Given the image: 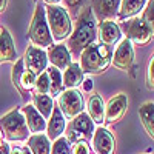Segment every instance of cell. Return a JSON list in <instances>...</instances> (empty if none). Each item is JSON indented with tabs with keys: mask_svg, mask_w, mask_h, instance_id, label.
<instances>
[{
	"mask_svg": "<svg viewBox=\"0 0 154 154\" xmlns=\"http://www.w3.org/2000/svg\"><path fill=\"white\" fill-rule=\"evenodd\" d=\"M97 38V20L93 14L91 6H85L75 20V26L68 37V51L71 57H79L80 53L96 42Z\"/></svg>",
	"mask_w": 154,
	"mask_h": 154,
	"instance_id": "1",
	"label": "cell"
},
{
	"mask_svg": "<svg viewBox=\"0 0 154 154\" xmlns=\"http://www.w3.org/2000/svg\"><path fill=\"white\" fill-rule=\"evenodd\" d=\"M111 57H112V48L99 43H91L89 46H86L79 59V66L82 68L83 74H89V75H97L105 72L106 68L111 65Z\"/></svg>",
	"mask_w": 154,
	"mask_h": 154,
	"instance_id": "2",
	"label": "cell"
},
{
	"mask_svg": "<svg viewBox=\"0 0 154 154\" xmlns=\"http://www.w3.org/2000/svg\"><path fill=\"white\" fill-rule=\"evenodd\" d=\"M46 23L51 32V37L56 42H62L69 37L72 31V23L69 12L60 5H46L45 6Z\"/></svg>",
	"mask_w": 154,
	"mask_h": 154,
	"instance_id": "3",
	"label": "cell"
},
{
	"mask_svg": "<svg viewBox=\"0 0 154 154\" xmlns=\"http://www.w3.org/2000/svg\"><path fill=\"white\" fill-rule=\"evenodd\" d=\"M0 130L8 142H26L29 130L20 108H14L0 119Z\"/></svg>",
	"mask_w": 154,
	"mask_h": 154,
	"instance_id": "4",
	"label": "cell"
},
{
	"mask_svg": "<svg viewBox=\"0 0 154 154\" xmlns=\"http://www.w3.org/2000/svg\"><path fill=\"white\" fill-rule=\"evenodd\" d=\"M28 37L32 43V46L48 49L54 45V40L51 37L48 23H46V16H45V6L38 3L34 9L32 20L28 29Z\"/></svg>",
	"mask_w": 154,
	"mask_h": 154,
	"instance_id": "5",
	"label": "cell"
},
{
	"mask_svg": "<svg viewBox=\"0 0 154 154\" xmlns=\"http://www.w3.org/2000/svg\"><path fill=\"white\" fill-rule=\"evenodd\" d=\"M119 28L120 32L125 34V38L139 46L146 45L152 38V26H149L142 17H133L125 22H120Z\"/></svg>",
	"mask_w": 154,
	"mask_h": 154,
	"instance_id": "6",
	"label": "cell"
},
{
	"mask_svg": "<svg viewBox=\"0 0 154 154\" xmlns=\"http://www.w3.org/2000/svg\"><path fill=\"white\" fill-rule=\"evenodd\" d=\"M94 130H96V123L89 119V116L85 111H82L75 117H72L71 122L66 125L65 137L69 143H75L82 139H91Z\"/></svg>",
	"mask_w": 154,
	"mask_h": 154,
	"instance_id": "7",
	"label": "cell"
},
{
	"mask_svg": "<svg viewBox=\"0 0 154 154\" xmlns=\"http://www.w3.org/2000/svg\"><path fill=\"white\" fill-rule=\"evenodd\" d=\"M57 106L60 109V112L63 114V117L71 120L72 117H75L77 114H80L85 108L83 103V96L80 94V91H77V88H71V89H63L59 94L57 99Z\"/></svg>",
	"mask_w": 154,
	"mask_h": 154,
	"instance_id": "8",
	"label": "cell"
},
{
	"mask_svg": "<svg viewBox=\"0 0 154 154\" xmlns=\"http://www.w3.org/2000/svg\"><path fill=\"white\" fill-rule=\"evenodd\" d=\"M11 80L12 85L17 88V91L20 93V96L28 100L32 94V88H34V82H35V75L32 72H29L23 65V59H17L12 65V74H11Z\"/></svg>",
	"mask_w": 154,
	"mask_h": 154,
	"instance_id": "9",
	"label": "cell"
},
{
	"mask_svg": "<svg viewBox=\"0 0 154 154\" xmlns=\"http://www.w3.org/2000/svg\"><path fill=\"white\" fill-rule=\"evenodd\" d=\"M23 59V65L29 72L34 75H38L48 68V57H46V49L37 48V46H28L25 51Z\"/></svg>",
	"mask_w": 154,
	"mask_h": 154,
	"instance_id": "10",
	"label": "cell"
},
{
	"mask_svg": "<svg viewBox=\"0 0 154 154\" xmlns=\"http://www.w3.org/2000/svg\"><path fill=\"white\" fill-rule=\"evenodd\" d=\"M133 62H134V46L128 38H122L116 51L112 53L111 63L122 71H128L133 66Z\"/></svg>",
	"mask_w": 154,
	"mask_h": 154,
	"instance_id": "11",
	"label": "cell"
},
{
	"mask_svg": "<svg viewBox=\"0 0 154 154\" xmlns=\"http://www.w3.org/2000/svg\"><path fill=\"white\" fill-rule=\"evenodd\" d=\"M93 151L96 154H114L116 151V139L109 130L105 126H99L94 130L93 137Z\"/></svg>",
	"mask_w": 154,
	"mask_h": 154,
	"instance_id": "12",
	"label": "cell"
},
{
	"mask_svg": "<svg viewBox=\"0 0 154 154\" xmlns=\"http://www.w3.org/2000/svg\"><path fill=\"white\" fill-rule=\"evenodd\" d=\"M128 109V97L126 94L120 93L109 99V102L105 105V123L114 125L123 119V116Z\"/></svg>",
	"mask_w": 154,
	"mask_h": 154,
	"instance_id": "13",
	"label": "cell"
},
{
	"mask_svg": "<svg viewBox=\"0 0 154 154\" xmlns=\"http://www.w3.org/2000/svg\"><path fill=\"white\" fill-rule=\"evenodd\" d=\"M120 0H91V9L96 20L105 22V20H114L117 17Z\"/></svg>",
	"mask_w": 154,
	"mask_h": 154,
	"instance_id": "14",
	"label": "cell"
},
{
	"mask_svg": "<svg viewBox=\"0 0 154 154\" xmlns=\"http://www.w3.org/2000/svg\"><path fill=\"white\" fill-rule=\"evenodd\" d=\"M97 37L102 45L114 46L122 40V32L119 28V23L114 20H105L100 22L97 26Z\"/></svg>",
	"mask_w": 154,
	"mask_h": 154,
	"instance_id": "15",
	"label": "cell"
},
{
	"mask_svg": "<svg viewBox=\"0 0 154 154\" xmlns=\"http://www.w3.org/2000/svg\"><path fill=\"white\" fill-rule=\"evenodd\" d=\"M46 57H48V63H51V66L57 68L59 71H65L72 62V57L69 54L66 45H63V43H57V45H53L51 48H48Z\"/></svg>",
	"mask_w": 154,
	"mask_h": 154,
	"instance_id": "16",
	"label": "cell"
},
{
	"mask_svg": "<svg viewBox=\"0 0 154 154\" xmlns=\"http://www.w3.org/2000/svg\"><path fill=\"white\" fill-rule=\"evenodd\" d=\"M26 126L29 130V134H42L46 130V120L42 117V114L38 112L31 103H26L23 108H20Z\"/></svg>",
	"mask_w": 154,
	"mask_h": 154,
	"instance_id": "17",
	"label": "cell"
},
{
	"mask_svg": "<svg viewBox=\"0 0 154 154\" xmlns=\"http://www.w3.org/2000/svg\"><path fill=\"white\" fill-rule=\"evenodd\" d=\"M65 128H66V119L63 117V114L60 112L59 106L54 105L53 108V112H51L49 119L46 122V137L49 140H54L59 139L60 136H63V133H65Z\"/></svg>",
	"mask_w": 154,
	"mask_h": 154,
	"instance_id": "18",
	"label": "cell"
},
{
	"mask_svg": "<svg viewBox=\"0 0 154 154\" xmlns=\"http://www.w3.org/2000/svg\"><path fill=\"white\" fill-rule=\"evenodd\" d=\"M17 60V51L14 40L6 28L0 29V65L2 63H14Z\"/></svg>",
	"mask_w": 154,
	"mask_h": 154,
	"instance_id": "19",
	"label": "cell"
},
{
	"mask_svg": "<svg viewBox=\"0 0 154 154\" xmlns=\"http://www.w3.org/2000/svg\"><path fill=\"white\" fill-rule=\"evenodd\" d=\"M146 0H120L119 11H117V22H125L128 19L137 17L142 12Z\"/></svg>",
	"mask_w": 154,
	"mask_h": 154,
	"instance_id": "20",
	"label": "cell"
},
{
	"mask_svg": "<svg viewBox=\"0 0 154 154\" xmlns=\"http://www.w3.org/2000/svg\"><path fill=\"white\" fill-rule=\"evenodd\" d=\"M86 114L89 116L94 123L102 125L105 120V102L102 99L100 94L94 93L93 96H89L88 103H86Z\"/></svg>",
	"mask_w": 154,
	"mask_h": 154,
	"instance_id": "21",
	"label": "cell"
},
{
	"mask_svg": "<svg viewBox=\"0 0 154 154\" xmlns=\"http://www.w3.org/2000/svg\"><path fill=\"white\" fill-rule=\"evenodd\" d=\"M83 80V71L79 66L77 62H71V65L63 71L62 74V83L63 88L71 89V88H77Z\"/></svg>",
	"mask_w": 154,
	"mask_h": 154,
	"instance_id": "22",
	"label": "cell"
},
{
	"mask_svg": "<svg viewBox=\"0 0 154 154\" xmlns=\"http://www.w3.org/2000/svg\"><path fill=\"white\" fill-rule=\"evenodd\" d=\"M26 148L31 154H49L51 152V140L46 134H32L26 140Z\"/></svg>",
	"mask_w": 154,
	"mask_h": 154,
	"instance_id": "23",
	"label": "cell"
},
{
	"mask_svg": "<svg viewBox=\"0 0 154 154\" xmlns=\"http://www.w3.org/2000/svg\"><path fill=\"white\" fill-rule=\"evenodd\" d=\"M139 117H140V122H142L146 134L152 139L154 137V120H152L154 119V103H152V100H148L140 105Z\"/></svg>",
	"mask_w": 154,
	"mask_h": 154,
	"instance_id": "24",
	"label": "cell"
},
{
	"mask_svg": "<svg viewBox=\"0 0 154 154\" xmlns=\"http://www.w3.org/2000/svg\"><path fill=\"white\" fill-rule=\"evenodd\" d=\"M31 105L42 114V117L45 120H48L56 103H54V99L49 97L48 94H32V103Z\"/></svg>",
	"mask_w": 154,
	"mask_h": 154,
	"instance_id": "25",
	"label": "cell"
},
{
	"mask_svg": "<svg viewBox=\"0 0 154 154\" xmlns=\"http://www.w3.org/2000/svg\"><path fill=\"white\" fill-rule=\"evenodd\" d=\"M46 74H48V79H49V97H57L63 89V83H62V71H59L57 68L54 66H48L46 69Z\"/></svg>",
	"mask_w": 154,
	"mask_h": 154,
	"instance_id": "26",
	"label": "cell"
},
{
	"mask_svg": "<svg viewBox=\"0 0 154 154\" xmlns=\"http://www.w3.org/2000/svg\"><path fill=\"white\" fill-rule=\"evenodd\" d=\"M34 94H49V79L46 71L40 72L35 75V82H34Z\"/></svg>",
	"mask_w": 154,
	"mask_h": 154,
	"instance_id": "27",
	"label": "cell"
},
{
	"mask_svg": "<svg viewBox=\"0 0 154 154\" xmlns=\"http://www.w3.org/2000/svg\"><path fill=\"white\" fill-rule=\"evenodd\" d=\"M49 154H71V145L65 136H60L59 139L54 140L53 145H51Z\"/></svg>",
	"mask_w": 154,
	"mask_h": 154,
	"instance_id": "28",
	"label": "cell"
},
{
	"mask_svg": "<svg viewBox=\"0 0 154 154\" xmlns=\"http://www.w3.org/2000/svg\"><path fill=\"white\" fill-rule=\"evenodd\" d=\"M62 2H65V8L66 11H72L75 17H77V11H82L85 8V3H86V0H62Z\"/></svg>",
	"mask_w": 154,
	"mask_h": 154,
	"instance_id": "29",
	"label": "cell"
},
{
	"mask_svg": "<svg viewBox=\"0 0 154 154\" xmlns=\"http://www.w3.org/2000/svg\"><path fill=\"white\" fill-rule=\"evenodd\" d=\"M152 9H154V0H146V3L142 9V17L149 26H152Z\"/></svg>",
	"mask_w": 154,
	"mask_h": 154,
	"instance_id": "30",
	"label": "cell"
},
{
	"mask_svg": "<svg viewBox=\"0 0 154 154\" xmlns=\"http://www.w3.org/2000/svg\"><path fill=\"white\" fill-rule=\"evenodd\" d=\"M71 154H91V148L85 142V140H79L75 142L71 148Z\"/></svg>",
	"mask_w": 154,
	"mask_h": 154,
	"instance_id": "31",
	"label": "cell"
},
{
	"mask_svg": "<svg viewBox=\"0 0 154 154\" xmlns=\"http://www.w3.org/2000/svg\"><path fill=\"white\" fill-rule=\"evenodd\" d=\"M146 88L151 89V91L154 88V59H152V56H151V60L146 68Z\"/></svg>",
	"mask_w": 154,
	"mask_h": 154,
	"instance_id": "32",
	"label": "cell"
},
{
	"mask_svg": "<svg viewBox=\"0 0 154 154\" xmlns=\"http://www.w3.org/2000/svg\"><path fill=\"white\" fill-rule=\"evenodd\" d=\"M80 85H82V88H83V91H86V93H91V91H93V88H94V82H93L91 77H88V79H83Z\"/></svg>",
	"mask_w": 154,
	"mask_h": 154,
	"instance_id": "33",
	"label": "cell"
},
{
	"mask_svg": "<svg viewBox=\"0 0 154 154\" xmlns=\"http://www.w3.org/2000/svg\"><path fill=\"white\" fill-rule=\"evenodd\" d=\"M9 154H31V151L26 146H12L9 149Z\"/></svg>",
	"mask_w": 154,
	"mask_h": 154,
	"instance_id": "34",
	"label": "cell"
},
{
	"mask_svg": "<svg viewBox=\"0 0 154 154\" xmlns=\"http://www.w3.org/2000/svg\"><path fill=\"white\" fill-rule=\"evenodd\" d=\"M9 149H11V146L6 142H3L2 146H0V154H9Z\"/></svg>",
	"mask_w": 154,
	"mask_h": 154,
	"instance_id": "35",
	"label": "cell"
},
{
	"mask_svg": "<svg viewBox=\"0 0 154 154\" xmlns=\"http://www.w3.org/2000/svg\"><path fill=\"white\" fill-rule=\"evenodd\" d=\"M8 6V0H0V12H3Z\"/></svg>",
	"mask_w": 154,
	"mask_h": 154,
	"instance_id": "36",
	"label": "cell"
},
{
	"mask_svg": "<svg viewBox=\"0 0 154 154\" xmlns=\"http://www.w3.org/2000/svg\"><path fill=\"white\" fill-rule=\"evenodd\" d=\"M43 2H45L46 5H59L62 0H43Z\"/></svg>",
	"mask_w": 154,
	"mask_h": 154,
	"instance_id": "37",
	"label": "cell"
},
{
	"mask_svg": "<svg viewBox=\"0 0 154 154\" xmlns=\"http://www.w3.org/2000/svg\"><path fill=\"white\" fill-rule=\"evenodd\" d=\"M2 143H3V133L0 130V146H2Z\"/></svg>",
	"mask_w": 154,
	"mask_h": 154,
	"instance_id": "38",
	"label": "cell"
}]
</instances>
